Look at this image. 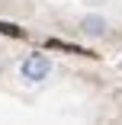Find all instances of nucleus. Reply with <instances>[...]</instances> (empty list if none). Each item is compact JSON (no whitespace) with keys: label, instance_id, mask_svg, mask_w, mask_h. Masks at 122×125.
<instances>
[{"label":"nucleus","instance_id":"nucleus-1","mask_svg":"<svg viewBox=\"0 0 122 125\" xmlns=\"http://www.w3.org/2000/svg\"><path fill=\"white\" fill-rule=\"evenodd\" d=\"M52 71H55V61L48 58L45 52H32L19 61V80L26 83V87H42L48 77H52Z\"/></svg>","mask_w":122,"mask_h":125},{"label":"nucleus","instance_id":"nucleus-2","mask_svg":"<svg viewBox=\"0 0 122 125\" xmlns=\"http://www.w3.org/2000/svg\"><path fill=\"white\" fill-rule=\"evenodd\" d=\"M77 32H80L84 39H103V35L109 32V19H106L103 13H87V16H80V22H77Z\"/></svg>","mask_w":122,"mask_h":125},{"label":"nucleus","instance_id":"nucleus-3","mask_svg":"<svg viewBox=\"0 0 122 125\" xmlns=\"http://www.w3.org/2000/svg\"><path fill=\"white\" fill-rule=\"evenodd\" d=\"M0 35H10V39H22L26 35V29L16 26V22H0Z\"/></svg>","mask_w":122,"mask_h":125}]
</instances>
